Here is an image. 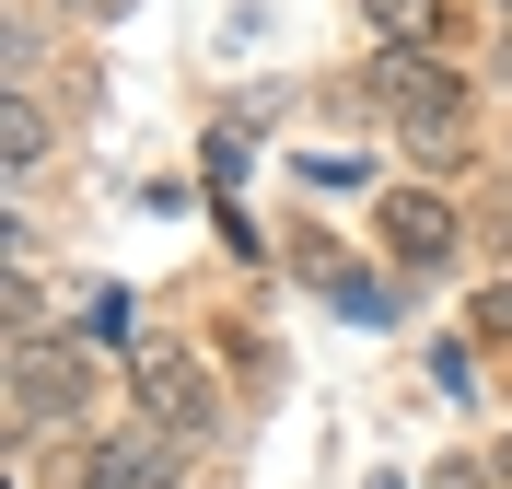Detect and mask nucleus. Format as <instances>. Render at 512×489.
<instances>
[{
	"mask_svg": "<svg viewBox=\"0 0 512 489\" xmlns=\"http://www.w3.org/2000/svg\"><path fill=\"white\" fill-rule=\"evenodd\" d=\"M82 420H94V373H82V350H59V338L12 350V431L47 443V431H82Z\"/></svg>",
	"mask_w": 512,
	"mask_h": 489,
	"instance_id": "nucleus-1",
	"label": "nucleus"
},
{
	"mask_svg": "<svg viewBox=\"0 0 512 489\" xmlns=\"http://www.w3.org/2000/svg\"><path fill=\"white\" fill-rule=\"evenodd\" d=\"M128 385H140V408H152L163 431H222V396H210V373H198L175 338H140V350H128Z\"/></svg>",
	"mask_w": 512,
	"mask_h": 489,
	"instance_id": "nucleus-2",
	"label": "nucleus"
},
{
	"mask_svg": "<svg viewBox=\"0 0 512 489\" xmlns=\"http://www.w3.org/2000/svg\"><path fill=\"white\" fill-rule=\"evenodd\" d=\"M82 489H175V431H105V443H82Z\"/></svg>",
	"mask_w": 512,
	"mask_h": 489,
	"instance_id": "nucleus-3",
	"label": "nucleus"
},
{
	"mask_svg": "<svg viewBox=\"0 0 512 489\" xmlns=\"http://www.w3.org/2000/svg\"><path fill=\"white\" fill-rule=\"evenodd\" d=\"M384 245H396L408 268H443V257H454V210H443V198H419V187H396V198H384Z\"/></svg>",
	"mask_w": 512,
	"mask_h": 489,
	"instance_id": "nucleus-4",
	"label": "nucleus"
},
{
	"mask_svg": "<svg viewBox=\"0 0 512 489\" xmlns=\"http://www.w3.org/2000/svg\"><path fill=\"white\" fill-rule=\"evenodd\" d=\"M361 24H373L384 47H431V35H443V0H361Z\"/></svg>",
	"mask_w": 512,
	"mask_h": 489,
	"instance_id": "nucleus-5",
	"label": "nucleus"
},
{
	"mask_svg": "<svg viewBox=\"0 0 512 489\" xmlns=\"http://www.w3.org/2000/svg\"><path fill=\"white\" fill-rule=\"evenodd\" d=\"M0 140H12L0 163H12V175H35V163H47V105H35V94H12V129H0Z\"/></svg>",
	"mask_w": 512,
	"mask_h": 489,
	"instance_id": "nucleus-6",
	"label": "nucleus"
},
{
	"mask_svg": "<svg viewBox=\"0 0 512 489\" xmlns=\"http://www.w3.org/2000/svg\"><path fill=\"white\" fill-rule=\"evenodd\" d=\"M478 326H489V338H512V280H501V292H478Z\"/></svg>",
	"mask_w": 512,
	"mask_h": 489,
	"instance_id": "nucleus-7",
	"label": "nucleus"
},
{
	"mask_svg": "<svg viewBox=\"0 0 512 489\" xmlns=\"http://www.w3.org/2000/svg\"><path fill=\"white\" fill-rule=\"evenodd\" d=\"M431 489H501V478H489V466H443Z\"/></svg>",
	"mask_w": 512,
	"mask_h": 489,
	"instance_id": "nucleus-8",
	"label": "nucleus"
},
{
	"mask_svg": "<svg viewBox=\"0 0 512 489\" xmlns=\"http://www.w3.org/2000/svg\"><path fill=\"white\" fill-rule=\"evenodd\" d=\"M82 12H128V0H82Z\"/></svg>",
	"mask_w": 512,
	"mask_h": 489,
	"instance_id": "nucleus-9",
	"label": "nucleus"
},
{
	"mask_svg": "<svg viewBox=\"0 0 512 489\" xmlns=\"http://www.w3.org/2000/svg\"><path fill=\"white\" fill-rule=\"evenodd\" d=\"M501 466H512V455H501Z\"/></svg>",
	"mask_w": 512,
	"mask_h": 489,
	"instance_id": "nucleus-10",
	"label": "nucleus"
}]
</instances>
